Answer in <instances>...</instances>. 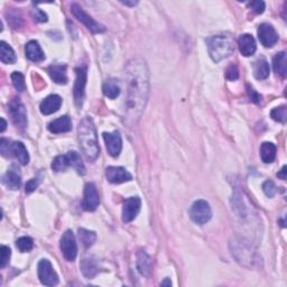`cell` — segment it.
<instances>
[{
	"instance_id": "1",
	"label": "cell",
	"mask_w": 287,
	"mask_h": 287,
	"mask_svg": "<svg viewBox=\"0 0 287 287\" xmlns=\"http://www.w3.org/2000/svg\"><path fill=\"white\" fill-rule=\"evenodd\" d=\"M126 99L123 103L125 121L136 125L139 120L150 94V72L144 60L133 59L126 65Z\"/></svg>"
},
{
	"instance_id": "2",
	"label": "cell",
	"mask_w": 287,
	"mask_h": 287,
	"mask_svg": "<svg viewBox=\"0 0 287 287\" xmlns=\"http://www.w3.org/2000/svg\"><path fill=\"white\" fill-rule=\"evenodd\" d=\"M79 143L83 155L89 162H94L100 154L99 144H98L97 129L94 122L90 117H84L78 127Z\"/></svg>"
},
{
	"instance_id": "3",
	"label": "cell",
	"mask_w": 287,
	"mask_h": 287,
	"mask_svg": "<svg viewBox=\"0 0 287 287\" xmlns=\"http://www.w3.org/2000/svg\"><path fill=\"white\" fill-rule=\"evenodd\" d=\"M206 44H208L210 56L216 63L230 56L235 50L234 42L226 35L212 36L206 39Z\"/></svg>"
},
{
	"instance_id": "4",
	"label": "cell",
	"mask_w": 287,
	"mask_h": 287,
	"mask_svg": "<svg viewBox=\"0 0 287 287\" xmlns=\"http://www.w3.org/2000/svg\"><path fill=\"white\" fill-rule=\"evenodd\" d=\"M190 217L192 221L197 224H200V226L205 224L206 222H209L212 217L211 206L204 200H198L191 206Z\"/></svg>"
},
{
	"instance_id": "5",
	"label": "cell",
	"mask_w": 287,
	"mask_h": 287,
	"mask_svg": "<svg viewBox=\"0 0 287 287\" xmlns=\"http://www.w3.org/2000/svg\"><path fill=\"white\" fill-rule=\"evenodd\" d=\"M71 12L73 14V16L76 18V19L81 21V23L84 25V26L88 28L90 32L94 33V34H98V33H103L104 28L103 25H101L93 19L92 17L89 16L88 14H86L84 10H83L81 7L79 5H76V3H73V5L71 6Z\"/></svg>"
},
{
	"instance_id": "6",
	"label": "cell",
	"mask_w": 287,
	"mask_h": 287,
	"mask_svg": "<svg viewBox=\"0 0 287 287\" xmlns=\"http://www.w3.org/2000/svg\"><path fill=\"white\" fill-rule=\"evenodd\" d=\"M38 278L45 286H55L59 284V276L53 270L52 264L47 259H42L37 266Z\"/></svg>"
},
{
	"instance_id": "7",
	"label": "cell",
	"mask_w": 287,
	"mask_h": 287,
	"mask_svg": "<svg viewBox=\"0 0 287 287\" xmlns=\"http://www.w3.org/2000/svg\"><path fill=\"white\" fill-rule=\"evenodd\" d=\"M61 250L65 259L73 261L78 256V245L72 230L65 231L61 238Z\"/></svg>"
},
{
	"instance_id": "8",
	"label": "cell",
	"mask_w": 287,
	"mask_h": 287,
	"mask_svg": "<svg viewBox=\"0 0 287 287\" xmlns=\"http://www.w3.org/2000/svg\"><path fill=\"white\" fill-rule=\"evenodd\" d=\"M76 72V79L74 83V89H73V96L76 107H81L83 103V99H84V90L86 84V72L85 67H80L75 70Z\"/></svg>"
},
{
	"instance_id": "9",
	"label": "cell",
	"mask_w": 287,
	"mask_h": 287,
	"mask_svg": "<svg viewBox=\"0 0 287 287\" xmlns=\"http://www.w3.org/2000/svg\"><path fill=\"white\" fill-rule=\"evenodd\" d=\"M100 203V197L98 193L96 185L93 183H86L84 186V195H83L82 208L85 211H94Z\"/></svg>"
},
{
	"instance_id": "10",
	"label": "cell",
	"mask_w": 287,
	"mask_h": 287,
	"mask_svg": "<svg viewBox=\"0 0 287 287\" xmlns=\"http://www.w3.org/2000/svg\"><path fill=\"white\" fill-rule=\"evenodd\" d=\"M234 243V249H232V256L236 257V259L239 263L245 265V261H249V263H253L255 261V253L253 252L252 246H249L247 242H242L240 241H234L231 242Z\"/></svg>"
},
{
	"instance_id": "11",
	"label": "cell",
	"mask_w": 287,
	"mask_h": 287,
	"mask_svg": "<svg viewBox=\"0 0 287 287\" xmlns=\"http://www.w3.org/2000/svg\"><path fill=\"white\" fill-rule=\"evenodd\" d=\"M141 208V200L138 197H132L127 199L122 206V221L132 222L138 216Z\"/></svg>"
},
{
	"instance_id": "12",
	"label": "cell",
	"mask_w": 287,
	"mask_h": 287,
	"mask_svg": "<svg viewBox=\"0 0 287 287\" xmlns=\"http://www.w3.org/2000/svg\"><path fill=\"white\" fill-rule=\"evenodd\" d=\"M9 111L13 117V120L17 127H19V128H25V127L27 126L26 109H25L24 104L21 103L17 98L10 102Z\"/></svg>"
},
{
	"instance_id": "13",
	"label": "cell",
	"mask_w": 287,
	"mask_h": 287,
	"mask_svg": "<svg viewBox=\"0 0 287 287\" xmlns=\"http://www.w3.org/2000/svg\"><path fill=\"white\" fill-rule=\"evenodd\" d=\"M258 38L265 47H272L278 42L277 33L270 24H261L258 27Z\"/></svg>"
},
{
	"instance_id": "14",
	"label": "cell",
	"mask_w": 287,
	"mask_h": 287,
	"mask_svg": "<svg viewBox=\"0 0 287 287\" xmlns=\"http://www.w3.org/2000/svg\"><path fill=\"white\" fill-rule=\"evenodd\" d=\"M106 177L108 182L112 184H120L133 180L132 174L123 167L120 166H109L106 169Z\"/></svg>"
},
{
	"instance_id": "15",
	"label": "cell",
	"mask_w": 287,
	"mask_h": 287,
	"mask_svg": "<svg viewBox=\"0 0 287 287\" xmlns=\"http://www.w3.org/2000/svg\"><path fill=\"white\" fill-rule=\"evenodd\" d=\"M103 139L106 143L107 151L112 157H117L122 150V139L118 132L103 133Z\"/></svg>"
},
{
	"instance_id": "16",
	"label": "cell",
	"mask_w": 287,
	"mask_h": 287,
	"mask_svg": "<svg viewBox=\"0 0 287 287\" xmlns=\"http://www.w3.org/2000/svg\"><path fill=\"white\" fill-rule=\"evenodd\" d=\"M62 106V98L57 94H51V96L46 97L44 100L42 101L39 109L43 115H52L54 112L59 111V109Z\"/></svg>"
},
{
	"instance_id": "17",
	"label": "cell",
	"mask_w": 287,
	"mask_h": 287,
	"mask_svg": "<svg viewBox=\"0 0 287 287\" xmlns=\"http://www.w3.org/2000/svg\"><path fill=\"white\" fill-rule=\"evenodd\" d=\"M239 50L243 56H252L256 52V42L255 38L249 34H243L239 37L238 41Z\"/></svg>"
},
{
	"instance_id": "18",
	"label": "cell",
	"mask_w": 287,
	"mask_h": 287,
	"mask_svg": "<svg viewBox=\"0 0 287 287\" xmlns=\"http://www.w3.org/2000/svg\"><path fill=\"white\" fill-rule=\"evenodd\" d=\"M72 129V120L68 116H62L49 125V130L53 134L68 133Z\"/></svg>"
},
{
	"instance_id": "19",
	"label": "cell",
	"mask_w": 287,
	"mask_h": 287,
	"mask_svg": "<svg viewBox=\"0 0 287 287\" xmlns=\"http://www.w3.org/2000/svg\"><path fill=\"white\" fill-rule=\"evenodd\" d=\"M49 74L51 79L57 84H67L68 75H67V65L63 64H54L49 68Z\"/></svg>"
},
{
	"instance_id": "20",
	"label": "cell",
	"mask_w": 287,
	"mask_h": 287,
	"mask_svg": "<svg viewBox=\"0 0 287 287\" xmlns=\"http://www.w3.org/2000/svg\"><path fill=\"white\" fill-rule=\"evenodd\" d=\"M137 268L139 272L145 277H150L152 270V258L147 255L146 253L140 250L137 253Z\"/></svg>"
},
{
	"instance_id": "21",
	"label": "cell",
	"mask_w": 287,
	"mask_h": 287,
	"mask_svg": "<svg viewBox=\"0 0 287 287\" xmlns=\"http://www.w3.org/2000/svg\"><path fill=\"white\" fill-rule=\"evenodd\" d=\"M26 57L32 62H42L45 59V54L43 52L41 46L36 41H31L26 44L25 49Z\"/></svg>"
},
{
	"instance_id": "22",
	"label": "cell",
	"mask_w": 287,
	"mask_h": 287,
	"mask_svg": "<svg viewBox=\"0 0 287 287\" xmlns=\"http://www.w3.org/2000/svg\"><path fill=\"white\" fill-rule=\"evenodd\" d=\"M80 268H81L82 274L85 276L86 278H92L98 274L99 271V266H98L97 260L92 257L83 258L80 264Z\"/></svg>"
},
{
	"instance_id": "23",
	"label": "cell",
	"mask_w": 287,
	"mask_h": 287,
	"mask_svg": "<svg viewBox=\"0 0 287 287\" xmlns=\"http://www.w3.org/2000/svg\"><path fill=\"white\" fill-rule=\"evenodd\" d=\"M12 154L15 156L21 165H27L30 162V155L21 141H15L12 144Z\"/></svg>"
},
{
	"instance_id": "24",
	"label": "cell",
	"mask_w": 287,
	"mask_h": 287,
	"mask_svg": "<svg viewBox=\"0 0 287 287\" xmlns=\"http://www.w3.org/2000/svg\"><path fill=\"white\" fill-rule=\"evenodd\" d=\"M2 183L5 184L9 190L16 191V190H19L21 186V179L19 174L16 173L15 170L10 169L5 174V175H3Z\"/></svg>"
},
{
	"instance_id": "25",
	"label": "cell",
	"mask_w": 287,
	"mask_h": 287,
	"mask_svg": "<svg viewBox=\"0 0 287 287\" xmlns=\"http://www.w3.org/2000/svg\"><path fill=\"white\" fill-rule=\"evenodd\" d=\"M272 68H274L276 74L285 78L287 74V59L285 52L276 54L274 60H272Z\"/></svg>"
},
{
	"instance_id": "26",
	"label": "cell",
	"mask_w": 287,
	"mask_h": 287,
	"mask_svg": "<svg viewBox=\"0 0 287 287\" xmlns=\"http://www.w3.org/2000/svg\"><path fill=\"white\" fill-rule=\"evenodd\" d=\"M260 157L261 161L266 164H270L272 163L276 158V146L272 143H268V141H265V143L261 144L260 146Z\"/></svg>"
},
{
	"instance_id": "27",
	"label": "cell",
	"mask_w": 287,
	"mask_h": 287,
	"mask_svg": "<svg viewBox=\"0 0 287 287\" xmlns=\"http://www.w3.org/2000/svg\"><path fill=\"white\" fill-rule=\"evenodd\" d=\"M270 64L266 59L261 57L258 61L255 62V65H253V74H255L256 79L258 80H265L268 78L270 75Z\"/></svg>"
},
{
	"instance_id": "28",
	"label": "cell",
	"mask_w": 287,
	"mask_h": 287,
	"mask_svg": "<svg viewBox=\"0 0 287 287\" xmlns=\"http://www.w3.org/2000/svg\"><path fill=\"white\" fill-rule=\"evenodd\" d=\"M0 57H1L2 63L5 64H14L16 62L15 51L3 41L0 43Z\"/></svg>"
},
{
	"instance_id": "29",
	"label": "cell",
	"mask_w": 287,
	"mask_h": 287,
	"mask_svg": "<svg viewBox=\"0 0 287 287\" xmlns=\"http://www.w3.org/2000/svg\"><path fill=\"white\" fill-rule=\"evenodd\" d=\"M102 90H103L104 96L112 100L116 99V98L120 94V86H119L118 82L114 79L107 80L102 86Z\"/></svg>"
},
{
	"instance_id": "30",
	"label": "cell",
	"mask_w": 287,
	"mask_h": 287,
	"mask_svg": "<svg viewBox=\"0 0 287 287\" xmlns=\"http://www.w3.org/2000/svg\"><path fill=\"white\" fill-rule=\"evenodd\" d=\"M67 155L68 157V161H70V165L72 167H74L75 170L80 174V175H83V174L85 173V166H84V163L82 162V158L79 152L73 151V152H68Z\"/></svg>"
},
{
	"instance_id": "31",
	"label": "cell",
	"mask_w": 287,
	"mask_h": 287,
	"mask_svg": "<svg viewBox=\"0 0 287 287\" xmlns=\"http://www.w3.org/2000/svg\"><path fill=\"white\" fill-rule=\"evenodd\" d=\"M79 237H80V240L83 243V246L85 247V248H89L94 243L97 239V235L96 232L93 231H90V230H86V229H79Z\"/></svg>"
},
{
	"instance_id": "32",
	"label": "cell",
	"mask_w": 287,
	"mask_h": 287,
	"mask_svg": "<svg viewBox=\"0 0 287 287\" xmlns=\"http://www.w3.org/2000/svg\"><path fill=\"white\" fill-rule=\"evenodd\" d=\"M68 166L71 165L68 155L56 156L52 163V169L53 170H55V172H63V170L67 169Z\"/></svg>"
},
{
	"instance_id": "33",
	"label": "cell",
	"mask_w": 287,
	"mask_h": 287,
	"mask_svg": "<svg viewBox=\"0 0 287 287\" xmlns=\"http://www.w3.org/2000/svg\"><path fill=\"white\" fill-rule=\"evenodd\" d=\"M17 248L19 249L21 253H28L33 249V246H34V242H33V239L31 237H20L16 241Z\"/></svg>"
},
{
	"instance_id": "34",
	"label": "cell",
	"mask_w": 287,
	"mask_h": 287,
	"mask_svg": "<svg viewBox=\"0 0 287 287\" xmlns=\"http://www.w3.org/2000/svg\"><path fill=\"white\" fill-rule=\"evenodd\" d=\"M270 116L274 120L285 123L286 119H287L286 106H282V107H277V108L272 109L271 112H270Z\"/></svg>"
},
{
	"instance_id": "35",
	"label": "cell",
	"mask_w": 287,
	"mask_h": 287,
	"mask_svg": "<svg viewBox=\"0 0 287 287\" xmlns=\"http://www.w3.org/2000/svg\"><path fill=\"white\" fill-rule=\"evenodd\" d=\"M12 81H13V84L15 86L17 91H19V92H23L25 90V78L24 75L20 73V72H14L12 74Z\"/></svg>"
},
{
	"instance_id": "36",
	"label": "cell",
	"mask_w": 287,
	"mask_h": 287,
	"mask_svg": "<svg viewBox=\"0 0 287 287\" xmlns=\"http://www.w3.org/2000/svg\"><path fill=\"white\" fill-rule=\"evenodd\" d=\"M1 252H0V267L5 268L6 265L9 263L10 256H12V250L9 247L1 246Z\"/></svg>"
},
{
	"instance_id": "37",
	"label": "cell",
	"mask_w": 287,
	"mask_h": 287,
	"mask_svg": "<svg viewBox=\"0 0 287 287\" xmlns=\"http://www.w3.org/2000/svg\"><path fill=\"white\" fill-rule=\"evenodd\" d=\"M263 190L265 192V194L267 195L268 198H272L276 193V191H277V188H276V185L272 181L268 180L264 183L263 185Z\"/></svg>"
},
{
	"instance_id": "38",
	"label": "cell",
	"mask_w": 287,
	"mask_h": 287,
	"mask_svg": "<svg viewBox=\"0 0 287 287\" xmlns=\"http://www.w3.org/2000/svg\"><path fill=\"white\" fill-rule=\"evenodd\" d=\"M226 78L229 81H235L239 78V70L237 65H230L226 71Z\"/></svg>"
},
{
	"instance_id": "39",
	"label": "cell",
	"mask_w": 287,
	"mask_h": 287,
	"mask_svg": "<svg viewBox=\"0 0 287 287\" xmlns=\"http://www.w3.org/2000/svg\"><path fill=\"white\" fill-rule=\"evenodd\" d=\"M0 152H1L2 156H9L10 152H12V144L9 143V140L2 138L0 140Z\"/></svg>"
},
{
	"instance_id": "40",
	"label": "cell",
	"mask_w": 287,
	"mask_h": 287,
	"mask_svg": "<svg viewBox=\"0 0 287 287\" xmlns=\"http://www.w3.org/2000/svg\"><path fill=\"white\" fill-rule=\"evenodd\" d=\"M32 15L34 17V19L36 21H38V23H45V21H47V15L41 9L34 8L32 12Z\"/></svg>"
},
{
	"instance_id": "41",
	"label": "cell",
	"mask_w": 287,
	"mask_h": 287,
	"mask_svg": "<svg viewBox=\"0 0 287 287\" xmlns=\"http://www.w3.org/2000/svg\"><path fill=\"white\" fill-rule=\"evenodd\" d=\"M39 183H41V181L38 179H32L27 182L26 184V192L27 193H32V192H34L36 188L38 187Z\"/></svg>"
},
{
	"instance_id": "42",
	"label": "cell",
	"mask_w": 287,
	"mask_h": 287,
	"mask_svg": "<svg viewBox=\"0 0 287 287\" xmlns=\"http://www.w3.org/2000/svg\"><path fill=\"white\" fill-rule=\"evenodd\" d=\"M250 7H252L253 12L256 14H263L265 10V2L264 1H253L250 3Z\"/></svg>"
},
{
	"instance_id": "43",
	"label": "cell",
	"mask_w": 287,
	"mask_h": 287,
	"mask_svg": "<svg viewBox=\"0 0 287 287\" xmlns=\"http://www.w3.org/2000/svg\"><path fill=\"white\" fill-rule=\"evenodd\" d=\"M248 94H249L250 100H252L253 102L259 103L260 101H261V96H260V94L258 93L256 90H253V88H250V86H248Z\"/></svg>"
},
{
	"instance_id": "44",
	"label": "cell",
	"mask_w": 287,
	"mask_h": 287,
	"mask_svg": "<svg viewBox=\"0 0 287 287\" xmlns=\"http://www.w3.org/2000/svg\"><path fill=\"white\" fill-rule=\"evenodd\" d=\"M277 175H278L279 179H282L283 181L286 180V166H283L282 170L277 174Z\"/></svg>"
},
{
	"instance_id": "45",
	"label": "cell",
	"mask_w": 287,
	"mask_h": 287,
	"mask_svg": "<svg viewBox=\"0 0 287 287\" xmlns=\"http://www.w3.org/2000/svg\"><path fill=\"white\" fill-rule=\"evenodd\" d=\"M6 126H7V122H6V120H5V119H3V118H1V129H0V132H1V133L5 132Z\"/></svg>"
},
{
	"instance_id": "46",
	"label": "cell",
	"mask_w": 287,
	"mask_h": 287,
	"mask_svg": "<svg viewBox=\"0 0 287 287\" xmlns=\"http://www.w3.org/2000/svg\"><path fill=\"white\" fill-rule=\"evenodd\" d=\"M161 285L162 286H170V285H172V282L169 281V278H166L164 282H162Z\"/></svg>"
},
{
	"instance_id": "47",
	"label": "cell",
	"mask_w": 287,
	"mask_h": 287,
	"mask_svg": "<svg viewBox=\"0 0 287 287\" xmlns=\"http://www.w3.org/2000/svg\"><path fill=\"white\" fill-rule=\"evenodd\" d=\"M123 5H126V6H135V5H137V1H133V2H129V1H121Z\"/></svg>"
}]
</instances>
